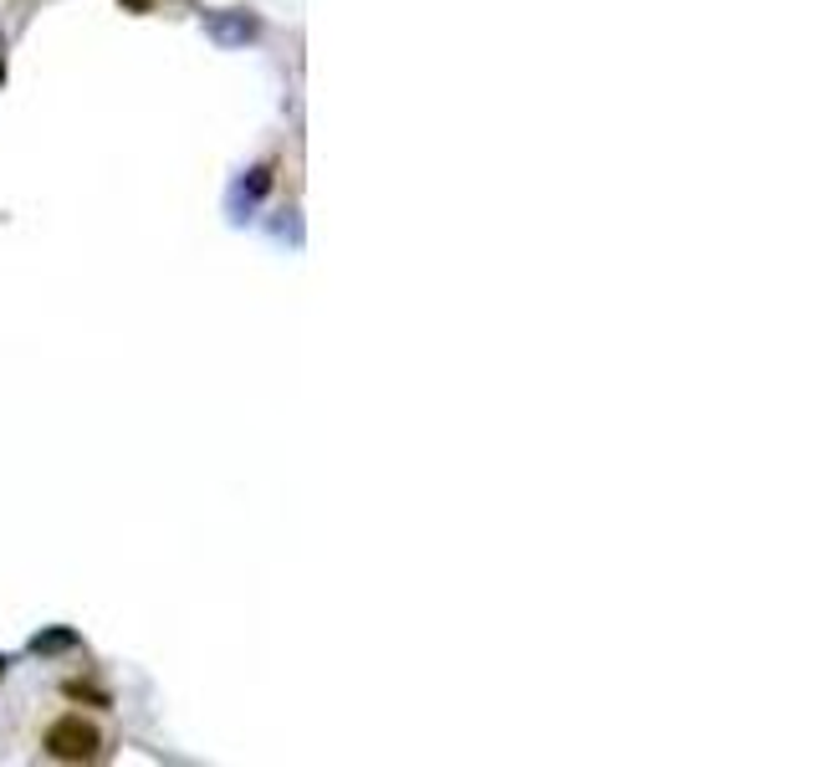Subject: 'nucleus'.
Here are the masks:
<instances>
[{"instance_id": "nucleus-1", "label": "nucleus", "mask_w": 818, "mask_h": 767, "mask_svg": "<svg viewBox=\"0 0 818 767\" xmlns=\"http://www.w3.org/2000/svg\"><path fill=\"white\" fill-rule=\"evenodd\" d=\"M41 747H47V757H57V763H93V757H103V732H98L93 722H82L78 712H67L41 732Z\"/></svg>"}]
</instances>
